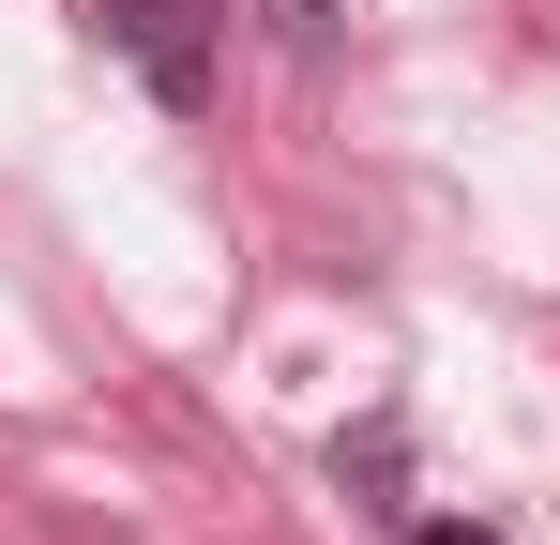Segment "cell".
<instances>
[{"label": "cell", "instance_id": "cell-1", "mask_svg": "<svg viewBox=\"0 0 560 545\" xmlns=\"http://www.w3.org/2000/svg\"><path fill=\"white\" fill-rule=\"evenodd\" d=\"M212 0H106V46L152 77V106H212Z\"/></svg>", "mask_w": 560, "mask_h": 545}, {"label": "cell", "instance_id": "cell-2", "mask_svg": "<svg viewBox=\"0 0 560 545\" xmlns=\"http://www.w3.org/2000/svg\"><path fill=\"white\" fill-rule=\"evenodd\" d=\"M273 46H303V61H318V46H334V0H273Z\"/></svg>", "mask_w": 560, "mask_h": 545}]
</instances>
